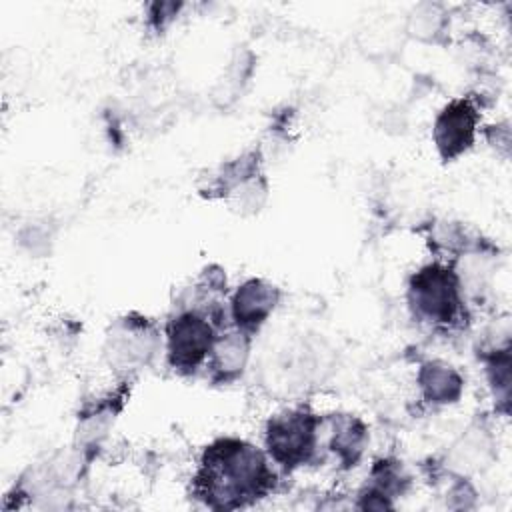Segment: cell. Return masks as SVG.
<instances>
[{"instance_id": "4", "label": "cell", "mask_w": 512, "mask_h": 512, "mask_svg": "<svg viewBox=\"0 0 512 512\" xmlns=\"http://www.w3.org/2000/svg\"><path fill=\"white\" fill-rule=\"evenodd\" d=\"M214 344V326L202 312L184 310L166 326L168 360L182 374L194 372L212 354Z\"/></svg>"}, {"instance_id": "1", "label": "cell", "mask_w": 512, "mask_h": 512, "mask_svg": "<svg viewBox=\"0 0 512 512\" xmlns=\"http://www.w3.org/2000/svg\"><path fill=\"white\" fill-rule=\"evenodd\" d=\"M274 472L268 458L254 444L238 438H220L206 446L194 492L210 508L232 510L248 506L270 492Z\"/></svg>"}, {"instance_id": "9", "label": "cell", "mask_w": 512, "mask_h": 512, "mask_svg": "<svg viewBox=\"0 0 512 512\" xmlns=\"http://www.w3.org/2000/svg\"><path fill=\"white\" fill-rule=\"evenodd\" d=\"M246 352L248 338L244 332H234L226 336L222 334V338H216V344L212 348V368L224 376H230L242 370Z\"/></svg>"}, {"instance_id": "6", "label": "cell", "mask_w": 512, "mask_h": 512, "mask_svg": "<svg viewBox=\"0 0 512 512\" xmlns=\"http://www.w3.org/2000/svg\"><path fill=\"white\" fill-rule=\"evenodd\" d=\"M278 302V290L264 280L244 282L232 298V320L240 332H252L274 310Z\"/></svg>"}, {"instance_id": "2", "label": "cell", "mask_w": 512, "mask_h": 512, "mask_svg": "<svg viewBox=\"0 0 512 512\" xmlns=\"http://www.w3.org/2000/svg\"><path fill=\"white\" fill-rule=\"evenodd\" d=\"M408 302L418 320L434 328L456 326L464 306L456 272L442 264L422 266L410 278Z\"/></svg>"}, {"instance_id": "7", "label": "cell", "mask_w": 512, "mask_h": 512, "mask_svg": "<svg viewBox=\"0 0 512 512\" xmlns=\"http://www.w3.org/2000/svg\"><path fill=\"white\" fill-rule=\"evenodd\" d=\"M366 442V428L354 416H340L334 420V430L330 438V450L338 456L346 466H354L360 458Z\"/></svg>"}, {"instance_id": "3", "label": "cell", "mask_w": 512, "mask_h": 512, "mask_svg": "<svg viewBox=\"0 0 512 512\" xmlns=\"http://www.w3.org/2000/svg\"><path fill=\"white\" fill-rule=\"evenodd\" d=\"M318 444V418L306 408L286 410L270 418L266 448L270 458L286 470L306 464Z\"/></svg>"}, {"instance_id": "5", "label": "cell", "mask_w": 512, "mask_h": 512, "mask_svg": "<svg viewBox=\"0 0 512 512\" xmlns=\"http://www.w3.org/2000/svg\"><path fill=\"white\" fill-rule=\"evenodd\" d=\"M478 112L466 100L450 102L436 118L434 142L442 158L452 160L470 148L476 134Z\"/></svg>"}, {"instance_id": "8", "label": "cell", "mask_w": 512, "mask_h": 512, "mask_svg": "<svg viewBox=\"0 0 512 512\" xmlns=\"http://www.w3.org/2000/svg\"><path fill=\"white\" fill-rule=\"evenodd\" d=\"M420 384L424 388V394L432 402H454L462 388L460 376L450 366L442 364L424 366L420 374Z\"/></svg>"}]
</instances>
